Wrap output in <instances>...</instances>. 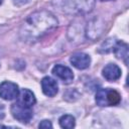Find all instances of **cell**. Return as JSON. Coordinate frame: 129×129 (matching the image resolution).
<instances>
[{"label":"cell","mask_w":129,"mask_h":129,"mask_svg":"<svg viewBox=\"0 0 129 129\" xmlns=\"http://www.w3.org/2000/svg\"><path fill=\"white\" fill-rule=\"evenodd\" d=\"M56 25L57 21L52 14L46 11H40L27 18L25 23H23L22 27L24 30L21 33L29 39H34L45 34L50 29H53Z\"/></svg>","instance_id":"obj_1"},{"label":"cell","mask_w":129,"mask_h":129,"mask_svg":"<svg viewBox=\"0 0 129 129\" xmlns=\"http://www.w3.org/2000/svg\"><path fill=\"white\" fill-rule=\"evenodd\" d=\"M121 101L120 94L113 89H99L96 93L97 105L104 106H115Z\"/></svg>","instance_id":"obj_2"},{"label":"cell","mask_w":129,"mask_h":129,"mask_svg":"<svg viewBox=\"0 0 129 129\" xmlns=\"http://www.w3.org/2000/svg\"><path fill=\"white\" fill-rule=\"evenodd\" d=\"M11 113L12 116L21 123H27L32 118L31 107L23 105L18 101H16V103L11 105Z\"/></svg>","instance_id":"obj_3"},{"label":"cell","mask_w":129,"mask_h":129,"mask_svg":"<svg viewBox=\"0 0 129 129\" xmlns=\"http://www.w3.org/2000/svg\"><path fill=\"white\" fill-rule=\"evenodd\" d=\"M19 94L18 86L12 82H3L0 84V97L4 100L11 101L17 98Z\"/></svg>","instance_id":"obj_4"},{"label":"cell","mask_w":129,"mask_h":129,"mask_svg":"<svg viewBox=\"0 0 129 129\" xmlns=\"http://www.w3.org/2000/svg\"><path fill=\"white\" fill-rule=\"evenodd\" d=\"M71 63L78 70H85L89 68L91 63V57L89 54L84 52H76L70 58Z\"/></svg>","instance_id":"obj_5"},{"label":"cell","mask_w":129,"mask_h":129,"mask_svg":"<svg viewBox=\"0 0 129 129\" xmlns=\"http://www.w3.org/2000/svg\"><path fill=\"white\" fill-rule=\"evenodd\" d=\"M52 74L66 84H70L74 79V74L72 70L62 64H55L52 69Z\"/></svg>","instance_id":"obj_6"},{"label":"cell","mask_w":129,"mask_h":129,"mask_svg":"<svg viewBox=\"0 0 129 129\" xmlns=\"http://www.w3.org/2000/svg\"><path fill=\"white\" fill-rule=\"evenodd\" d=\"M41 88H42L43 94L48 97L55 96L58 91V86L56 81L51 79L50 77H44L41 80Z\"/></svg>","instance_id":"obj_7"},{"label":"cell","mask_w":129,"mask_h":129,"mask_svg":"<svg viewBox=\"0 0 129 129\" xmlns=\"http://www.w3.org/2000/svg\"><path fill=\"white\" fill-rule=\"evenodd\" d=\"M103 77L108 81H116L121 77V70L115 63H109L103 69Z\"/></svg>","instance_id":"obj_8"},{"label":"cell","mask_w":129,"mask_h":129,"mask_svg":"<svg viewBox=\"0 0 129 129\" xmlns=\"http://www.w3.org/2000/svg\"><path fill=\"white\" fill-rule=\"evenodd\" d=\"M17 98H18V100H17L18 102H20L21 104L26 105L28 107H32L36 103V99L34 97V94L28 89H22L19 92Z\"/></svg>","instance_id":"obj_9"},{"label":"cell","mask_w":129,"mask_h":129,"mask_svg":"<svg viewBox=\"0 0 129 129\" xmlns=\"http://www.w3.org/2000/svg\"><path fill=\"white\" fill-rule=\"evenodd\" d=\"M114 52L118 58H124L126 61L128 56V45L124 42H117V44L114 46Z\"/></svg>","instance_id":"obj_10"},{"label":"cell","mask_w":129,"mask_h":129,"mask_svg":"<svg viewBox=\"0 0 129 129\" xmlns=\"http://www.w3.org/2000/svg\"><path fill=\"white\" fill-rule=\"evenodd\" d=\"M59 125L61 128H66V129H71L75 127V118L72 115H63L59 118L58 120Z\"/></svg>","instance_id":"obj_11"},{"label":"cell","mask_w":129,"mask_h":129,"mask_svg":"<svg viewBox=\"0 0 129 129\" xmlns=\"http://www.w3.org/2000/svg\"><path fill=\"white\" fill-rule=\"evenodd\" d=\"M38 127L39 128H51L52 127V124L50 123L49 120H43V121H41L39 123Z\"/></svg>","instance_id":"obj_12"},{"label":"cell","mask_w":129,"mask_h":129,"mask_svg":"<svg viewBox=\"0 0 129 129\" xmlns=\"http://www.w3.org/2000/svg\"><path fill=\"white\" fill-rule=\"evenodd\" d=\"M0 117H3V106L0 104Z\"/></svg>","instance_id":"obj_13"},{"label":"cell","mask_w":129,"mask_h":129,"mask_svg":"<svg viewBox=\"0 0 129 129\" xmlns=\"http://www.w3.org/2000/svg\"><path fill=\"white\" fill-rule=\"evenodd\" d=\"M5 127H6V126H4V125H1V124H0V128H5Z\"/></svg>","instance_id":"obj_14"},{"label":"cell","mask_w":129,"mask_h":129,"mask_svg":"<svg viewBox=\"0 0 129 129\" xmlns=\"http://www.w3.org/2000/svg\"><path fill=\"white\" fill-rule=\"evenodd\" d=\"M101 1H111V0H101Z\"/></svg>","instance_id":"obj_15"},{"label":"cell","mask_w":129,"mask_h":129,"mask_svg":"<svg viewBox=\"0 0 129 129\" xmlns=\"http://www.w3.org/2000/svg\"><path fill=\"white\" fill-rule=\"evenodd\" d=\"M1 3H2V0H0V4H1Z\"/></svg>","instance_id":"obj_16"}]
</instances>
